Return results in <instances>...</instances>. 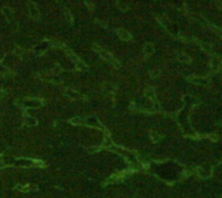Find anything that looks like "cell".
<instances>
[{
    "instance_id": "cell-1",
    "label": "cell",
    "mask_w": 222,
    "mask_h": 198,
    "mask_svg": "<svg viewBox=\"0 0 222 198\" xmlns=\"http://www.w3.org/2000/svg\"><path fill=\"white\" fill-rule=\"evenodd\" d=\"M23 105L27 106V108H39L40 105L43 104V101L40 98H33V100H26L23 101Z\"/></svg>"
},
{
    "instance_id": "cell-2",
    "label": "cell",
    "mask_w": 222,
    "mask_h": 198,
    "mask_svg": "<svg viewBox=\"0 0 222 198\" xmlns=\"http://www.w3.org/2000/svg\"><path fill=\"white\" fill-rule=\"evenodd\" d=\"M29 13H30L31 18H35V20L39 18V11H38L35 3H29Z\"/></svg>"
},
{
    "instance_id": "cell-3",
    "label": "cell",
    "mask_w": 222,
    "mask_h": 198,
    "mask_svg": "<svg viewBox=\"0 0 222 198\" xmlns=\"http://www.w3.org/2000/svg\"><path fill=\"white\" fill-rule=\"evenodd\" d=\"M23 122H25V124H27V126H37L38 124V120L34 117H29V115H25Z\"/></svg>"
},
{
    "instance_id": "cell-4",
    "label": "cell",
    "mask_w": 222,
    "mask_h": 198,
    "mask_svg": "<svg viewBox=\"0 0 222 198\" xmlns=\"http://www.w3.org/2000/svg\"><path fill=\"white\" fill-rule=\"evenodd\" d=\"M65 95L69 96V97H72V98H79L81 97V95H79L78 92H76V91H73V89H66V91H65Z\"/></svg>"
},
{
    "instance_id": "cell-5",
    "label": "cell",
    "mask_w": 222,
    "mask_h": 198,
    "mask_svg": "<svg viewBox=\"0 0 222 198\" xmlns=\"http://www.w3.org/2000/svg\"><path fill=\"white\" fill-rule=\"evenodd\" d=\"M3 14L5 16V18L8 21L12 20V11L8 8V7H4V8H3Z\"/></svg>"
},
{
    "instance_id": "cell-6",
    "label": "cell",
    "mask_w": 222,
    "mask_h": 198,
    "mask_svg": "<svg viewBox=\"0 0 222 198\" xmlns=\"http://www.w3.org/2000/svg\"><path fill=\"white\" fill-rule=\"evenodd\" d=\"M69 123H73V124H76V126H81L84 123V120L79 117H76V118H72V119L69 120Z\"/></svg>"
},
{
    "instance_id": "cell-7",
    "label": "cell",
    "mask_w": 222,
    "mask_h": 198,
    "mask_svg": "<svg viewBox=\"0 0 222 198\" xmlns=\"http://www.w3.org/2000/svg\"><path fill=\"white\" fill-rule=\"evenodd\" d=\"M118 35L121 37V39H125V40L131 39V37H130L129 34H127L126 31H124V30H118Z\"/></svg>"
},
{
    "instance_id": "cell-8",
    "label": "cell",
    "mask_w": 222,
    "mask_h": 198,
    "mask_svg": "<svg viewBox=\"0 0 222 198\" xmlns=\"http://www.w3.org/2000/svg\"><path fill=\"white\" fill-rule=\"evenodd\" d=\"M100 56L103 57L104 60H112V61H113L112 56H110V54H109L108 52H105V50H101V52H100Z\"/></svg>"
},
{
    "instance_id": "cell-9",
    "label": "cell",
    "mask_w": 222,
    "mask_h": 198,
    "mask_svg": "<svg viewBox=\"0 0 222 198\" xmlns=\"http://www.w3.org/2000/svg\"><path fill=\"white\" fill-rule=\"evenodd\" d=\"M17 189L21 190V192H29L30 190V185H17Z\"/></svg>"
},
{
    "instance_id": "cell-10",
    "label": "cell",
    "mask_w": 222,
    "mask_h": 198,
    "mask_svg": "<svg viewBox=\"0 0 222 198\" xmlns=\"http://www.w3.org/2000/svg\"><path fill=\"white\" fill-rule=\"evenodd\" d=\"M65 17H66V21L69 23H73V16H72V13L69 11H65Z\"/></svg>"
},
{
    "instance_id": "cell-11",
    "label": "cell",
    "mask_w": 222,
    "mask_h": 198,
    "mask_svg": "<svg viewBox=\"0 0 222 198\" xmlns=\"http://www.w3.org/2000/svg\"><path fill=\"white\" fill-rule=\"evenodd\" d=\"M76 66H77V69H78V70H86V69H87V65L83 64L82 61H79L78 64L76 65Z\"/></svg>"
},
{
    "instance_id": "cell-12",
    "label": "cell",
    "mask_w": 222,
    "mask_h": 198,
    "mask_svg": "<svg viewBox=\"0 0 222 198\" xmlns=\"http://www.w3.org/2000/svg\"><path fill=\"white\" fill-rule=\"evenodd\" d=\"M92 49H95V50H98V52H99V53H100V52H101V50H103V48H101V47H100V45H98V44H94V45H92Z\"/></svg>"
},
{
    "instance_id": "cell-13",
    "label": "cell",
    "mask_w": 222,
    "mask_h": 198,
    "mask_svg": "<svg viewBox=\"0 0 222 198\" xmlns=\"http://www.w3.org/2000/svg\"><path fill=\"white\" fill-rule=\"evenodd\" d=\"M47 48V44H43V45H38V47H35V50H40V49H45Z\"/></svg>"
},
{
    "instance_id": "cell-14",
    "label": "cell",
    "mask_w": 222,
    "mask_h": 198,
    "mask_svg": "<svg viewBox=\"0 0 222 198\" xmlns=\"http://www.w3.org/2000/svg\"><path fill=\"white\" fill-rule=\"evenodd\" d=\"M0 74H5V69L3 67V65L0 64Z\"/></svg>"
},
{
    "instance_id": "cell-15",
    "label": "cell",
    "mask_w": 222,
    "mask_h": 198,
    "mask_svg": "<svg viewBox=\"0 0 222 198\" xmlns=\"http://www.w3.org/2000/svg\"><path fill=\"white\" fill-rule=\"evenodd\" d=\"M5 96V91H0V98H3Z\"/></svg>"
}]
</instances>
